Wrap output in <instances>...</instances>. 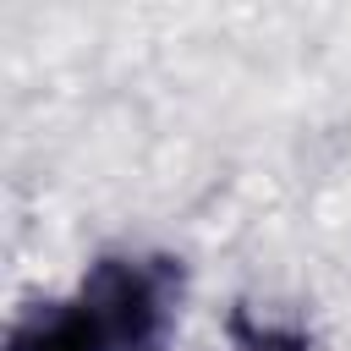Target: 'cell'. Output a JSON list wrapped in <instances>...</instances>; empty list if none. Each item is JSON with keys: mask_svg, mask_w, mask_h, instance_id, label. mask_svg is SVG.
<instances>
[{"mask_svg": "<svg viewBox=\"0 0 351 351\" xmlns=\"http://www.w3.org/2000/svg\"><path fill=\"white\" fill-rule=\"evenodd\" d=\"M77 296L99 318L110 351H165L181 302V263L148 252H104L82 274Z\"/></svg>", "mask_w": 351, "mask_h": 351, "instance_id": "6da1fadb", "label": "cell"}, {"mask_svg": "<svg viewBox=\"0 0 351 351\" xmlns=\"http://www.w3.org/2000/svg\"><path fill=\"white\" fill-rule=\"evenodd\" d=\"M5 351H110V340H104L99 318L88 313V302L71 291L55 302H33L11 324Z\"/></svg>", "mask_w": 351, "mask_h": 351, "instance_id": "7a4b0ae2", "label": "cell"}, {"mask_svg": "<svg viewBox=\"0 0 351 351\" xmlns=\"http://www.w3.org/2000/svg\"><path fill=\"white\" fill-rule=\"evenodd\" d=\"M230 351H318L313 335L291 318H269V313H230Z\"/></svg>", "mask_w": 351, "mask_h": 351, "instance_id": "3957f363", "label": "cell"}]
</instances>
